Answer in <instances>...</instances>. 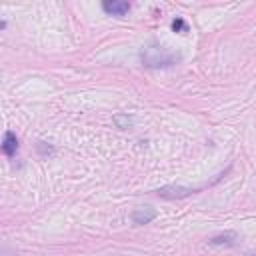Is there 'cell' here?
<instances>
[{"mask_svg": "<svg viewBox=\"0 0 256 256\" xmlns=\"http://www.w3.org/2000/svg\"><path fill=\"white\" fill-rule=\"evenodd\" d=\"M140 60L146 68H170L182 60L180 52L160 46V44H148L140 50Z\"/></svg>", "mask_w": 256, "mask_h": 256, "instance_id": "1", "label": "cell"}, {"mask_svg": "<svg viewBox=\"0 0 256 256\" xmlns=\"http://www.w3.org/2000/svg\"><path fill=\"white\" fill-rule=\"evenodd\" d=\"M200 192V188H190V186H180V184H168V186H162L160 190H156V194L160 198H166V200H180V198H186V196H192Z\"/></svg>", "mask_w": 256, "mask_h": 256, "instance_id": "2", "label": "cell"}, {"mask_svg": "<svg viewBox=\"0 0 256 256\" xmlns=\"http://www.w3.org/2000/svg\"><path fill=\"white\" fill-rule=\"evenodd\" d=\"M156 216H158V212H156L154 208H150V206H140V208L132 210L130 220H132V224H136V226H144V224H150Z\"/></svg>", "mask_w": 256, "mask_h": 256, "instance_id": "3", "label": "cell"}, {"mask_svg": "<svg viewBox=\"0 0 256 256\" xmlns=\"http://www.w3.org/2000/svg\"><path fill=\"white\" fill-rule=\"evenodd\" d=\"M102 10L106 14L110 16H126L130 12V4L124 2V0H106V2H102Z\"/></svg>", "mask_w": 256, "mask_h": 256, "instance_id": "4", "label": "cell"}, {"mask_svg": "<svg viewBox=\"0 0 256 256\" xmlns=\"http://www.w3.org/2000/svg\"><path fill=\"white\" fill-rule=\"evenodd\" d=\"M210 246H234L238 244V234L232 232V230H226V232H220V234H216L208 240Z\"/></svg>", "mask_w": 256, "mask_h": 256, "instance_id": "5", "label": "cell"}, {"mask_svg": "<svg viewBox=\"0 0 256 256\" xmlns=\"http://www.w3.org/2000/svg\"><path fill=\"white\" fill-rule=\"evenodd\" d=\"M2 152L8 156V158H14L16 152H18V138L12 130L4 132V140H2Z\"/></svg>", "mask_w": 256, "mask_h": 256, "instance_id": "6", "label": "cell"}, {"mask_svg": "<svg viewBox=\"0 0 256 256\" xmlns=\"http://www.w3.org/2000/svg\"><path fill=\"white\" fill-rule=\"evenodd\" d=\"M172 30H174V32H180V34H184V32H188V24L184 22V18L176 16V18L172 20Z\"/></svg>", "mask_w": 256, "mask_h": 256, "instance_id": "7", "label": "cell"}, {"mask_svg": "<svg viewBox=\"0 0 256 256\" xmlns=\"http://www.w3.org/2000/svg\"><path fill=\"white\" fill-rule=\"evenodd\" d=\"M114 122H116V126H118V128L126 130V128L132 124V118H130L128 114H116V116H114Z\"/></svg>", "mask_w": 256, "mask_h": 256, "instance_id": "8", "label": "cell"}, {"mask_svg": "<svg viewBox=\"0 0 256 256\" xmlns=\"http://www.w3.org/2000/svg\"><path fill=\"white\" fill-rule=\"evenodd\" d=\"M36 148H38V152L42 156H52L54 154V146H50L46 142H38V144H36Z\"/></svg>", "mask_w": 256, "mask_h": 256, "instance_id": "9", "label": "cell"}]
</instances>
